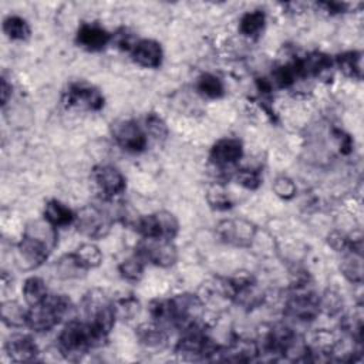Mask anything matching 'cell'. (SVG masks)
<instances>
[{
	"mask_svg": "<svg viewBox=\"0 0 364 364\" xmlns=\"http://www.w3.org/2000/svg\"><path fill=\"white\" fill-rule=\"evenodd\" d=\"M318 306H320V311H326L327 314H337L341 307H343V300L341 297L331 291V290H327L321 297H318Z\"/></svg>",
	"mask_w": 364,
	"mask_h": 364,
	"instance_id": "cell-36",
	"label": "cell"
},
{
	"mask_svg": "<svg viewBox=\"0 0 364 364\" xmlns=\"http://www.w3.org/2000/svg\"><path fill=\"white\" fill-rule=\"evenodd\" d=\"M6 353L10 357V360L16 363H26L31 361L38 354V347L34 343V340L30 336L18 334L13 336L6 341Z\"/></svg>",
	"mask_w": 364,
	"mask_h": 364,
	"instance_id": "cell-19",
	"label": "cell"
},
{
	"mask_svg": "<svg viewBox=\"0 0 364 364\" xmlns=\"http://www.w3.org/2000/svg\"><path fill=\"white\" fill-rule=\"evenodd\" d=\"M47 296H48V291L43 279L33 276L24 282L23 297L30 307L43 303L47 299Z\"/></svg>",
	"mask_w": 364,
	"mask_h": 364,
	"instance_id": "cell-24",
	"label": "cell"
},
{
	"mask_svg": "<svg viewBox=\"0 0 364 364\" xmlns=\"http://www.w3.org/2000/svg\"><path fill=\"white\" fill-rule=\"evenodd\" d=\"M168 301L171 326L178 327L182 331L198 326V320L203 311V301L198 294L182 293L168 299Z\"/></svg>",
	"mask_w": 364,
	"mask_h": 364,
	"instance_id": "cell-4",
	"label": "cell"
},
{
	"mask_svg": "<svg viewBox=\"0 0 364 364\" xmlns=\"http://www.w3.org/2000/svg\"><path fill=\"white\" fill-rule=\"evenodd\" d=\"M136 337L141 344L151 347V348L161 347L166 341V333H165L164 327L155 321L151 324L145 323V324L139 326L136 330Z\"/></svg>",
	"mask_w": 364,
	"mask_h": 364,
	"instance_id": "cell-23",
	"label": "cell"
},
{
	"mask_svg": "<svg viewBox=\"0 0 364 364\" xmlns=\"http://www.w3.org/2000/svg\"><path fill=\"white\" fill-rule=\"evenodd\" d=\"M236 181L243 188L255 191L262 183V176H260V172L256 171V169L243 168V169H237L236 171Z\"/></svg>",
	"mask_w": 364,
	"mask_h": 364,
	"instance_id": "cell-34",
	"label": "cell"
},
{
	"mask_svg": "<svg viewBox=\"0 0 364 364\" xmlns=\"http://www.w3.org/2000/svg\"><path fill=\"white\" fill-rule=\"evenodd\" d=\"M92 179L104 198H114L125 191V178L112 165H97L92 169Z\"/></svg>",
	"mask_w": 364,
	"mask_h": 364,
	"instance_id": "cell-14",
	"label": "cell"
},
{
	"mask_svg": "<svg viewBox=\"0 0 364 364\" xmlns=\"http://www.w3.org/2000/svg\"><path fill=\"white\" fill-rule=\"evenodd\" d=\"M243 155V145L236 138H223L219 139L210 148L209 158L210 162L216 166L226 168L236 164Z\"/></svg>",
	"mask_w": 364,
	"mask_h": 364,
	"instance_id": "cell-15",
	"label": "cell"
},
{
	"mask_svg": "<svg viewBox=\"0 0 364 364\" xmlns=\"http://www.w3.org/2000/svg\"><path fill=\"white\" fill-rule=\"evenodd\" d=\"M216 233L225 243L247 247L256 237V226L245 219H228L216 226Z\"/></svg>",
	"mask_w": 364,
	"mask_h": 364,
	"instance_id": "cell-13",
	"label": "cell"
},
{
	"mask_svg": "<svg viewBox=\"0 0 364 364\" xmlns=\"http://www.w3.org/2000/svg\"><path fill=\"white\" fill-rule=\"evenodd\" d=\"M218 344L213 343L200 328L199 326L188 328L183 331L182 338L178 341L175 347V353L189 361L196 360H212L213 354L218 350Z\"/></svg>",
	"mask_w": 364,
	"mask_h": 364,
	"instance_id": "cell-6",
	"label": "cell"
},
{
	"mask_svg": "<svg viewBox=\"0 0 364 364\" xmlns=\"http://www.w3.org/2000/svg\"><path fill=\"white\" fill-rule=\"evenodd\" d=\"M74 256L81 263V266L85 267L87 270L100 266L102 262L101 250L92 243H84V245L78 246L74 252Z\"/></svg>",
	"mask_w": 364,
	"mask_h": 364,
	"instance_id": "cell-31",
	"label": "cell"
},
{
	"mask_svg": "<svg viewBox=\"0 0 364 364\" xmlns=\"http://www.w3.org/2000/svg\"><path fill=\"white\" fill-rule=\"evenodd\" d=\"M63 102L71 108L98 111L104 107V95L98 88L87 82H73L64 91Z\"/></svg>",
	"mask_w": 364,
	"mask_h": 364,
	"instance_id": "cell-11",
	"label": "cell"
},
{
	"mask_svg": "<svg viewBox=\"0 0 364 364\" xmlns=\"http://www.w3.org/2000/svg\"><path fill=\"white\" fill-rule=\"evenodd\" d=\"M144 259L136 253L131 257H127L125 260L121 262V264L118 266L119 274L129 282H138L142 274H144Z\"/></svg>",
	"mask_w": 364,
	"mask_h": 364,
	"instance_id": "cell-32",
	"label": "cell"
},
{
	"mask_svg": "<svg viewBox=\"0 0 364 364\" xmlns=\"http://www.w3.org/2000/svg\"><path fill=\"white\" fill-rule=\"evenodd\" d=\"M84 313L87 316V321L97 328L100 333L108 336L111 328L114 327L117 311L114 303L104 294L101 290H91L84 296L82 300Z\"/></svg>",
	"mask_w": 364,
	"mask_h": 364,
	"instance_id": "cell-3",
	"label": "cell"
},
{
	"mask_svg": "<svg viewBox=\"0 0 364 364\" xmlns=\"http://www.w3.org/2000/svg\"><path fill=\"white\" fill-rule=\"evenodd\" d=\"M44 220H47L54 228H61L73 223L75 220V213L60 200L53 199L46 203Z\"/></svg>",
	"mask_w": 364,
	"mask_h": 364,
	"instance_id": "cell-21",
	"label": "cell"
},
{
	"mask_svg": "<svg viewBox=\"0 0 364 364\" xmlns=\"http://www.w3.org/2000/svg\"><path fill=\"white\" fill-rule=\"evenodd\" d=\"M53 246L54 243L50 240L26 232L17 245L18 262H23V267L26 269L38 267L46 262Z\"/></svg>",
	"mask_w": 364,
	"mask_h": 364,
	"instance_id": "cell-10",
	"label": "cell"
},
{
	"mask_svg": "<svg viewBox=\"0 0 364 364\" xmlns=\"http://www.w3.org/2000/svg\"><path fill=\"white\" fill-rule=\"evenodd\" d=\"M74 222L77 230L90 239L105 237L109 233L112 225L111 216L105 210L94 205H87L82 209H80L75 213Z\"/></svg>",
	"mask_w": 364,
	"mask_h": 364,
	"instance_id": "cell-8",
	"label": "cell"
},
{
	"mask_svg": "<svg viewBox=\"0 0 364 364\" xmlns=\"http://www.w3.org/2000/svg\"><path fill=\"white\" fill-rule=\"evenodd\" d=\"M273 191L283 199H291L296 195V185L287 176H279L273 183Z\"/></svg>",
	"mask_w": 364,
	"mask_h": 364,
	"instance_id": "cell-37",
	"label": "cell"
},
{
	"mask_svg": "<svg viewBox=\"0 0 364 364\" xmlns=\"http://www.w3.org/2000/svg\"><path fill=\"white\" fill-rule=\"evenodd\" d=\"M145 127H146V131H148L154 138H156V139H164V138H166V135H168V127H166L165 121H164L159 115H156V114H154V112H151V114L146 115V118H145Z\"/></svg>",
	"mask_w": 364,
	"mask_h": 364,
	"instance_id": "cell-35",
	"label": "cell"
},
{
	"mask_svg": "<svg viewBox=\"0 0 364 364\" xmlns=\"http://www.w3.org/2000/svg\"><path fill=\"white\" fill-rule=\"evenodd\" d=\"M333 135H334V139L338 145V149L341 154H350L351 149H353V141H351V136L347 135L346 132H343L341 129H334L333 131Z\"/></svg>",
	"mask_w": 364,
	"mask_h": 364,
	"instance_id": "cell-39",
	"label": "cell"
},
{
	"mask_svg": "<svg viewBox=\"0 0 364 364\" xmlns=\"http://www.w3.org/2000/svg\"><path fill=\"white\" fill-rule=\"evenodd\" d=\"M297 78H299V74L296 68V60L291 63L280 64L272 71V84H274L279 88L291 87Z\"/></svg>",
	"mask_w": 364,
	"mask_h": 364,
	"instance_id": "cell-29",
	"label": "cell"
},
{
	"mask_svg": "<svg viewBox=\"0 0 364 364\" xmlns=\"http://www.w3.org/2000/svg\"><path fill=\"white\" fill-rule=\"evenodd\" d=\"M11 95V85L7 82V80L1 78V105H6L9 101V97Z\"/></svg>",
	"mask_w": 364,
	"mask_h": 364,
	"instance_id": "cell-41",
	"label": "cell"
},
{
	"mask_svg": "<svg viewBox=\"0 0 364 364\" xmlns=\"http://www.w3.org/2000/svg\"><path fill=\"white\" fill-rule=\"evenodd\" d=\"M134 229L142 235V237H162L172 240L179 230V222L173 213L159 210L139 216Z\"/></svg>",
	"mask_w": 364,
	"mask_h": 364,
	"instance_id": "cell-7",
	"label": "cell"
},
{
	"mask_svg": "<svg viewBox=\"0 0 364 364\" xmlns=\"http://www.w3.org/2000/svg\"><path fill=\"white\" fill-rule=\"evenodd\" d=\"M111 134L115 142L127 152L138 154L146 146V134L132 119L115 121L111 127Z\"/></svg>",
	"mask_w": 364,
	"mask_h": 364,
	"instance_id": "cell-12",
	"label": "cell"
},
{
	"mask_svg": "<svg viewBox=\"0 0 364 364\" xmlns=\"http://www.w3.org/2000/svg\"><path fill=\"white\" fill-rule=\"evenodd\" d=\"M354 239H348L346 235L340 233V232H333L328 235V245L337 250V252H346L353 246Z\"/></svg>",
	"mask_w": 364,
	"mask_h": 364,
	"instance_id": "cell-38",
	"label": "cell"
},
{
	"mask_svg": "<svg viewBox=\"0 0 364 364\" xmlns=\"http://www.w3.org/2000/svg\"><path fill=\"white\" fill-rule=\"evenodd\" d=\"M0 314H1L3 323L9 327H21V326H26L27 323V310H24L21 304L13 300H7L1 303Z\"/></svg>",
	"mask_w": 364,
	"mask_h": 364,
	"instance_id": "cell-25",
	"label": "cell"
},
{
	"mask_svg": "<svg viewBox=\"0 0 364 364\" xmlns=\"http://www.w3.org/2000/svg\"><path fill=\"white\" fill-rule=\"evenodd\" d=\"M109 41L111 34L98 24L84 23L77 31V43L88 51L102 50Z\"/></svg>",
	"mask_w": 364,
	"mask_h": 364,
	"instance_id": "cell-18",
	"label": "cell"
},
{
	"mask_svg": "<svg viewBox=\"0 0 364 364\" xmlns=\"http://www.w3.org/2000/svg\"><path fill=\"white\" fill-rule=\"evenodd\" d=\"M71 307V300L65 294H48L43 303L27 310L26 326L37 333L48 331L68 314Z\"/></svg>",
	"mask_w": 364,
	"mask_h": 364,
	"instance_id": "cell-2",
	"label": "cell"
},
{
	"mask_svg": "<svg viewBox=\"0 0 364 364\" xmlns=\"http://www.w3.org/2000/svg\"><path fill=\"white\" fill-rule=\"evenodd\" d=\"M340 270L347 280L360 284L363 282V246L361 239L353 242V246L343 252Z\"/></svg>",
	"mask_w": 364,
	"mask_h": 364,
	"instance_id": "cell-16",
	"label": "cell"
},
{
	"mask_svg": "<svg viewBox=\"0 0 364 364\" xmlns=\"http://www.w3.org/2000/svg\"><path fill=\"white\" fill-rule=\"evenodd\" d=\"M286 313L300 321H311L318 316V296L311 290L307 280H299L293 284L286 304Z\"/></svg>",
	"mask_w": 364,
	"mask_h": 364,
	"instance_id": "cell-5",
	"label": "cell"
},
{
	"mask_svg": "<svg viewBox=\"0 0 364 364\" xmlns=\"http://www.w3.org/2000/svg\"><path fill=\"white\" fill-rule=\"evenodd\" d=\"M206 200L209 202V205L215 209L223 210L232 206V200H230V195L226 191V188L222 183H213L208 188L206 191Z\"/></svg>",
	"mask_w": 364,
	"mask_h": 364,
	"instance_id": "cell-33",
	"label": "cell"
},
{
	"mask_svg": "<svg viewBox=\"0 0 364 364\" xmlns=\"http://www.w3.org/2000/svg\"><path fill=\"white\" fill-rule=\"evenodd\" d=\"M136 253L145 262L161 267H169L178 259L176 246L171 239L162 237H142V240L138 243Z\"/></svg>",
	"mask_w": 364,
	"mask_h": 364,
	"instance_id": "cell-9",
	"label": "cell"
},
{
	"mask_svg": "<svg viewBox=\"0 0 364 364\" xmlns=\"http://www.w3.org/2000/svg\"><path fill=\"white\" fill-rule=\"evenodd\" d=\"M338 70L350 78L361 80L363 77V54L360 51H346L336 57Z\"/></svg>",
	"mask_w": 364,
	"mask_h": 364,
	"instance_id": "cell-22",
	"label": "cell"
},
{
	"mask_svg": "<svg viewBox=\"0 0 364 364\" xmlns=\"http://www.w3.org/2000/svg\"><path fill=\"white\" fill-rule=\"evenodd\" d=\"M333 65V60L330 55L321 51H313L307 55H304L300 60H296V68L299 78L306 77H314L326 73Z\"/></svg>",
	"mask_w": 364,
	"mask_h": 364,
	"instance_id": "cell-20",
	"label": "cell"
},
{
	"mask_svg": "<svg viewBox=\"0 0 364 364\" xmlns=\"http://www.w3.org/2000/svg\"><path fill=\"white\" fill-rule=\"evenodd\" d=\"M55 270L61 279H78L87 272V269L82 267L81 263L77 260L74 253L61 256L55 264Z\"/></svg>",
	"mask_w": 364,
	"mask_h": 364,
	"instance_id": "cell-27",
	"label": "cell"
},
{
	"mask_svg": "<svg viewBox=\"0 0 364 364\" xmlns=\"http://www.w3.org/2000/svg\"><path fill=\"white\" fill-rule=\"evenodd\" d=\"M132 60L145 68H158L162 63V47L155 40H138L131 51Z\"/></svg>",
	"mask_w": 364,
	"mask_h": 364,
	"instance_id": "cell-17",
	"label": "cell"
},
{
	"mask_svg": "<svg viewBox=\"0 0 364 364\" xmlns=\"http://www.w3.org/2000/svg\"><path fill=\"white\" fill-rule=\"evenodd\" d=\"M107 336L94 328L88 321L71 320L58 336V347L68 360H78L87 350L98 347Z\"/></svg>",
	"mask_w": 364,
	"mask_h": 364,
	"instance_id": "cell-1",
	"label": "cell"
},
{
	"mask_svg": "<svg viewBox=\"0 0 364 364\" xmlns=\"http://www.w3.org/2000/svg\"><path fill=\"white\" fill-rule=\"evenodd\" d=\"M3 31L11 40H27L31 34L28 23L18 16H9L3 20Z\"/></svg>",
	"mask_w": 364,
	"mask_h": 364,
	"instance_id": "cell-28",
	"label": "cell"
},
{
	"mask_svg": "<svg viewBox=\"0 0 364 364\" xmlns=\"http://www.w3.org/2000/svg\"><path fill=\"white\" fill-rule=\"evenodd\" d=\"M196 88L202 95L208 98H219L225 92L223 82L220 81V78L210 73H205L198 78Z\"/></svg>",
	"mask_w": 364,
	"mask_h": 364,
	"instance_id": "cell-30",
	"label": "cell"
},
{
	"mask_svg": "<svg viewBox=\"0 0 364 364\" xmlns=\"http://www.w3.org/2000/svg\"><path fill=\"white\" fill-rule=\"evenodd\" d=\"M318 7H323L324 11H328L330 14H338V13H344L348 4L340 3V1H323V3H318Z\"/></svg>",
	"mask_w": 364,
	"mask_h": 364,
	"instance_id": "cell-40",
	"label": "cell"
},
{
	"mask_svg": "<svg viewBox=\"0 0 364 364\" xmlns=\"http://www.w3.org/2000/svg\"><path fill=\"white\" fill-rule=\"evenodd\" d=\"M266 23V16L262 10L247 11L242 16L239 21V31L246 37H257L263 30Z\"/></svg>",
	"mask_w": 364,
	"mask_h": 364,
	"instance_id": "cell-26",
	"label": "cell"
}]
</instances>
